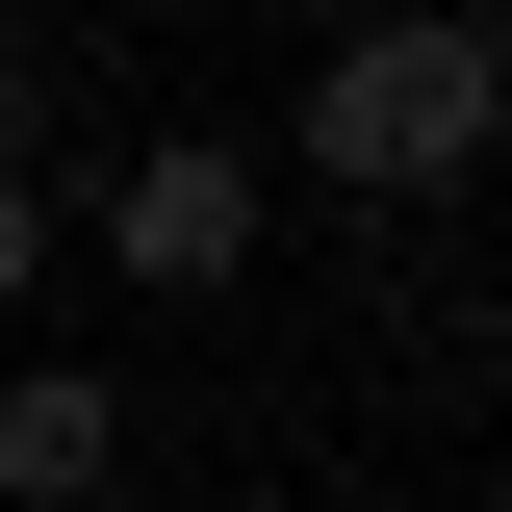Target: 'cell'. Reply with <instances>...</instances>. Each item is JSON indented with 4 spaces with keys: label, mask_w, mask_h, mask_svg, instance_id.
<instances>
[{
    "label": "cell",
    "mask_w": 512,
    "mask_h": 512,
    "mask_svg": "<svg viewBox=\"0 0 512 512\" xmlns=\"http://www.w3.org/2000/svg\"><path fill=\"white\" fill-rule=\"evenodd\" d=\"M487 128H512V52L461 26V0H410V26H333V52H308V103H282V154H256V180L461 205V180H487Z\"/></svg>",
    "instance_id": "6da1fadb"
},
{
    "label": "cell",
    "mask_w": 512,
    "mask_h": 512,
    "mask_svg": "<svg viewBox=\"0 0 512 512\" xmlns=\"http://www.w3.org/2000/svg\"><path fill=\"white\" fill-rule=\"evenodd\" d=\"M256 231H282V180H256L231 128H103L52 205V256H103V282H154V308H205V282H256Z\"/></svg>",
    "instance_id": "7a4b0ae2"
},
{
    "label": "cell",
    "mask_w": 512,
    "mask_h": 512,
    "mask_svg": "<svg viewBox=\"0 0 512 512\" xmlns=\"http://www.w3.org/2000/svg\"><path fill=\"white\" fill-rule=\"evenodd\" d=\"M128 487V384L103 359H0V512H103Z\"/></svg>",
    "instance_id": "3957f363"
},
{
    "label": "cell",
    "mask_w": 512,
    "mask_h": 512,
    "mask_svg": "<svg viewBox=\"0 0 512 512\" xmlns=\"http://www.w3.org/2000/svg\"><path fill=\"white\" fill-rule=\"evenodd\" d=\"M26 282H52V205H26V180H0V308H26Z\"/></svg>",
    "instance_id": "277c9868"
}]
</instances>
